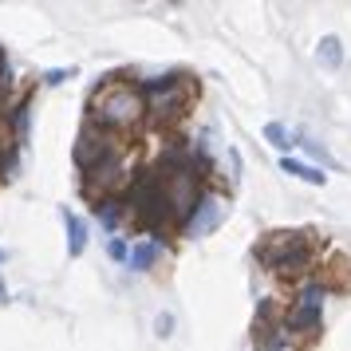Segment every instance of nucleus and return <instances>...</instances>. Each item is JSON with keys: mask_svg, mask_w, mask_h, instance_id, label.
I'll use <instances>...</instances> for the list:
<instances>
[{"mask_svg": "<svg viewBox=\"0 0 351 351\" xmlns=\"http://www.w3.org/2000/svg\"><path fill=\"white\" fill-rule=\"evenodd\" d=\"M146 114V95L130 83H103L91 99V123H99L103 130H130L138 127Z\"/></svg>", "mask_w": 351, "mask_h": 351, "instance_id": "f257e3e1", "label": "nucleus"}, {"mask_svg": "<svg viewBox=\"0 0 351 351\" xmlns=\"http://www.w3.org/2000/svg\"><path fill=\"white\" fill-rule=\"evenodd\" d=\"M261 261H265L269 269L285 272V276H296V272H304L308 261H312L308 237H304V233H272V237L265 241V249H261Z\"/></svg>", "mask_w": 351, "mask_h": 351, "instance_id": "f03ea898", "label": "nucleus"}, {"mask_svg": "<svg viewBox=\"0 0 351 351\" xmlns=\"http://www.w3.org/2000/svg\"><path fill=\"white\" fill-rule=\"evenodd\" d=\"M130 213H134L146 229H158L162 221H170V206H166L162 174H143L134 186H130Z\"/></svg>", "mask_w": 351, "mask_h": 351, "instance_id": "7ed1b4c3", "label": "nucleus"}, {"mask_svg": "<svg viewBox=\"0 0 351 351\" xmlns=\"http://www.w3.org/2000/svg\"><path fill=\"white\" fill-rule=\"evenodd\" d=\"M162 190H166V206H170V217L178 221H190V213L197 209V178H193L190 166H170V174L162 178Z\"/></svg>", "mask_w": 351, "mask_h": 351, "instance_id": "20e7f679", "label": "nucleus"}, {"mask_svg": "<svg viewBox=\"0 0 351 351\" xmlns=\"http://www.w3.org/2000/svg\"><path fill=\"white\" fill-rule=\"evenodd\" d=\"M111 154H119V138L111 130H103L99 123H87L80 130V138H75V162L83 170H95L99 162H107Z\"/></svg>", "mask_w": 351, "mask_h": 351, "instance_id": "39448f33", "label": "nucleus"}, {"mask_svg": "<svg viewBox=\"0 0 351 351\" xmlns=\"http://www.w3.org/2000/svg\"><path fill=\"white\" fill-rule=\"evenodd\" d=\"M127 174H130L127 158H123V154H111L107 162H99L95 170H87L83 186H87V193H91L95 202H107L119 186H127Z\"/></svg>", "mask_w": 351, "mask_h": 351, "instance_id": "423d86ee", "label": "nucleus"}, {"mask_svg": "<svg viewBox=\"0 0 351 351\" xmlns=\"http://www.w3.org/2000/svg\"><path fill=\"white\" fill-rule=\"evenodd\" d=\"M182 103H186V87L178 80H154L146 87V111L154 119H174L182 111Z\"/></svg>", "mask_w": 351, "mask_h": 351, "instance_id": "0eeeda50", "label": "nucleus"}, {"mask_svg": "<svg viewBox=\"0 0 351 351\" xmlns=\"http://www.w3.org/2000/svg\"><path fill=\"white\" fill-rule=\"evenodd\" d=\"M221 221H225V202H221V197H202L197 209L190 213V221H186V237H190V241L209 237Z\"/></svg>", "mask_w": 351, "mask_h": 351, "instance_id": "6e6552de", "label": "nucleus"}, {"mask_svg": "<svg viewBox=\"0 0 351 351\" xmlns=\"http://www.w3.org/2000/svg\"><path fill=\"white\" fill-rule=\"evenodd\" d=\"M64 225H67V253L80 256L83 249H87V225H83V217H75L71 209H64Z\"/></svg>", "mask_w": 351, "mask_h": 351, "instance_id": "1a4fd4ad", "label": "nucleus"}, {"mask_svg": "<svg viewBox=\"0 0 351 351\" xmlns=\"http://www.w3.org/2000/svg\"><path fill=\"white\" fill-rule=\"evenodd\" d=\"M158 256H162V245H158V241H138V245L130 249V269H134V272H146L154 261H158Z\"/></svg>", "mask_w": 351, "mask_h": 351, "instance_id": "9d476101", "label": "nucleus"}, {"mask_svg": "<svg viewBox=\"0 0 351 351\" xmlns=\"http://www.w3.org/2000/svg\"><path fill=\"white\" fill-rule=\"evenodd\" d=\"M280 170L285 174H296V178H304V182H312V186H324L328 182V174L324 170H316V166H308V162H296V158H280Z\"/></svg>", "mask_w": 351, "mask_h": 351, "instance_id": "9b49d317", "label": "nucleus"}, {"mask_svg": "<svg viewBox=\"0 0 351 351\" xmlns=\"http://www.w3.org/2000/svg\"><path fill=\"white\" fill-rule=\"evenodd\" d=\"M319 312H324V308L296 304V308H292V316H288V324H292L296 332H312V328H319Z\"/></svg>", "mask_w": 351, "mask_h": 351, "instance_id": "f8f14e48", "label": "nucleus"}, {"mask_svg": "<svg viewBox=\"0 0 351 351\" xmlns=\"http://www.w3.org/2000/svg\"><path fill=\"white\" fill-rule=\"evenodd\" d=\"M316 60L324 67H339V64H343V44H339V36H324V40H319Z\"/></svg>", "mask_w": 351, "mask_h": 351, "instance_id": "ddd939ff", "label": "nucleus"}, {"mask_svg": "<svg viewBox=\"0 0 351 351\" xmlns=\"http://www.w3.org/2000/svg\"><path fill=\"white\" fill-rule=\"evenodd\" d=\"M265 138H269L276 150H285V154L296 146V143H292V130H288L285 123H269V127H265Z\"/></svg>", "mask_w": 351, "mask_h": 351, "instance_id": "4468645a", "label": "nucleus"}, {"mask_svg": "<svg viewBox=\"0 0 351 351\" xmlns=\"http://www.w3.org/2000/svg\"><path fill=\"white\" fill-rule=\"evenodd\" d=\"M99 221L107 225V229H114V225H119V217H123V209H119V202H111V197H107V202H99Z\"/></svg>", "mask_w": 351, "mask_h": 351, "instance_id": "2eb2a0df", "label": "nucleus"}, {"mask_svg": "<svg viewBox=\"0 0 351 351\" xmlns=\"http://www.w3.org/2000/svg\"><path fill=\"white\" fill-rule=\"evenodd\" d=\"M107 253H111V261H130L127 241H119V237H111V241H107Z\"/></svg>", "mask_w": 351, "mask_h": 351, "instance_id": "dca6fc26", "label": "nucleus"}, {"mask_svg": "<svg viewBox=\"0 0 351 351\" xmlns=\"http://www.w3.org/2000/svg\"><path fill=\"white\" fill-rule=\"evenodd\" d=\"M0 91H8V67H4V60H0Z\"/></svg>", "mask_w": 351, "mask_h": 351, "instance_id": "f3484780", "label": "nucleus"}, {"mask_svg": "<svg viewBox=\"0 0 351 351\" xmlns=\"http://www.w3.org/2000/svg\"><path fill=\"white\" fill-rule=\"evenodd\" d=\"M4 296H8V292H4V285H0V304H4Z\"/></svg>", "mask_w": 351, "mask_h": 351, "instance_id": "a211bd4d", "label": "nucleus"}, {"mask_svg": "<svg viewBox=\"0 0 351 351\" xmlns=\"http://www.w3.org/2000/svg\"><path fill=\"white\" fill-rule=\"evenodd\" d=\"M0 261H4V253H0Z\"/></svg>", "mask_w": 351, "mask_h": 351, "instance_id": "6ab92c4d", "label": "nucleus"}]
</instances>
